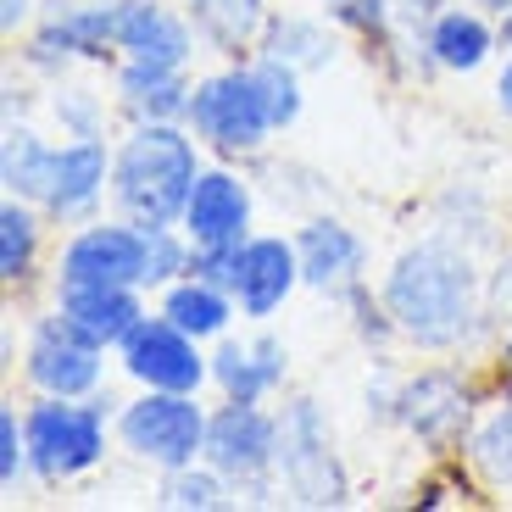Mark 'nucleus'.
<instances>
[{
    "mask_svg": "<svg viewBox=\"0 0 512 512\" xmlns=\"http://www.w3.org/2000/svg\"><path fill=\"white\" fill-rule=\"evenodd\" d=\"M496 362H507V368H512V323L496 334Z\"/></svg>",
    "mask_w": 512,
    "mask_h": 512,
    "instance_id": "e433bc0d",
    "label": "nucleus"
},
{
    "mask_svg": "<svg viewBox=\"0 0 512 512\" xmlns=\"http://www.w3.org/2000/svg\"><path fill=\"white\" fill-rule=\"evenodd\" d=\"M496 28H501V51H512V6L496 17Z\"/></svg>",
    "mask_w": 512,
    "mask_h": 512,
    "instance_id": "4c0bfd02",
    "label": "nucleus"
},
{
    "mask_svg": "<svg viewBox=\"0 0 512 512\" xmlns=\"http://www.w3.org/2000/svg\"><path fill=\"white\" fill-rule=\"evenodd\" d=\"M201 51L206 45L179 0H117V56L195 67Z\"/></svg>",
    "mask_w": 512,
    "mask_h": 512,
    "instance_id": "aec40b11",
    "label": "nucleus"
},
{
    "mask_svg": "<svg viewBox=\"0 0 512 512\" xmlns=\"http://www.w3.org/2000/svg\"><path fill=\"white\" fill-rule=\"evenodd\" d=\"M340 307H346V323H351V334H357L368 351H390L401 340V329H396V318H390V307H384V295L373 290V279H357V284H346V290L334 295Z\"/></svg>",
    "mask_w": 512,
    "mask_h": 512,
    "instance_id": "7c9ffc66",
    "label": "nucleus"
},
{
    "mask_svg": "<svg viewBox=\"0 0 512 512\" xmlns=\"http://www.w3.org/2000/svg\"><path fill=\"white\" fill-rule=\"evenodd\" d=\"M106 73H112V106L123 123H184L190 90H195V67L117 56Z\"/></svg>",
    "mask_w": 512,
    "mask_h": 512,
    "instance_id": "a211bd4d",
    "label": "nucleus"
},
{
    "mask_svg": "<svg viewBox=\"0 0 512 512\" xmlns=\"http://www.w3.org/2000/svg\"><path fill=\"white\" fill-rule=\"evenodd\" d=\"M496 112L512 123V51H507V62L496 67Z\"/></svg>",
    "mask_w": 512,
    "mask_h": 512,
    "instance_id": "c9c22d12",
    "label": "nucleus"
},
{
    "mask_svg": "<svg viewBox=\"0 0 512 512\" xmlns=\"http://www.w3.org/2000/svg\"><path fill=\"white\" fill-rule=\"evenodd\" d=\"M106 357L112 351L90 346L84 334H73L62 323V312L45 307L28 318L23 334V384L34 396H101L106 390Z\"/></svg>",
    "mask_w": 512,
    "mask_h": 512,
    "instance_id": "9b49d317",
    "label": "nucleus"
},
{
    "mask_svg": "<svg viewBox=\"0 0 512 512\" xmlns=\"http://www.w3.org/2000/svg\"><path fill=\"white\" fill-rule=\"evenodd\" d=\"M28 479H34V468H28V423H23V407L6 401L0 407V490L17 496Z\"/></svg>",
    "mask_w": 512,
    "mask_h": 512,
    "instance_id": "473e14b6",
    "label": "nucleus"
},
{
    "mask_svg": "<svg viewBox=\"0 0 512 512\" xmlns=\"http://www.w3.org/2000/svg\"><path fill=\"white\" fill-rule=\"evenodd\" d=\"M251 56H273V62H290L295 73H329L340 62V23L329 12H279L273 6L262 39H256Z\"/></svg>",
    "mask_w": 512,
    "mask_h": 512,
    "instance_id": "412c9836",
    "label": "nucleus"
},
{
    "mask_svg": "<svg viewBox=\"0 0 512 512\" xmlns=\"http://www.w3.org/2000/svg\"><path fill=\"white\" fill-rule=\"evenodd\" d=\"M201 167L206 145L190 123H128L112 140V212L140 229L179 223Z\"/></svg>",
    "mask_w": 512,
    "mask_h": 512,
    "instance_id": "f03ea898",
    "label": "nucleus"
},
{
    "mask_svg": "<svg viewBox=\"0 0 512 512\" xmlns=\"http://www.w3.org/2000/svg\"><path fill=\"white\" fill-rule=\"evenodd\" d=\"M117 62V0H45L23 34V67L39 78H62L73 67Z\"/></svg>",
    "mask_w": 512,
    "mask_h": 512,
    "instance_id": "1a4fd4ad",
    "label": "nucleus"
},
{
    "mask_svg": "<svg viewBox=\"0 0 512 512\" xmlns=\"http://www.w3.org/2000/svg\"><path fill=\"white\" fill-rule=\"evenodd\" d=\"M468 6H479V12H490V17H501L512 6V0H468Z\"/></svg>",
    "mask_w": 512,
    "mask_h": 512,
    "instance_id": "58836bf2",
    "label": "nucleus"
},
{
    "mask_svg": "<svg viewBox=\"0 0 512 512\" xmlns=\"http://www.w3.org/2000/svg\"><path fill=\"white\" fill-rule=\"evenodd\" d=\"M51 162H56V140H45L28 117L0 128V190L6 195L39 201L45 179H51Z\"/></svg>",
    "mask_w": 512,
    "mask_h": 512,
    "instance_id": "a878e982",
    "label": "nucleus"
},
{
    "mask_svg": "<svg viewBox=\"0 0 512 512\" xmlns=\"http://www.w3.org/2000/svg\"><path fill=\"white\" fill-rule=\"evenodd\" d=\"M462 462H468V474L485 490H512V407L490 401V407L479 412L474 435L462 446Z\"/></svg>",
    "mask_w": 512,
    "mask_h": 512,
    "instance_id": "bb28decb",
    "label": "nucleus"
},
{
    "mask_svg": "<svg viewBox=\"0 0 512 512\" xmlns=\"http://www.w3.org/2000/svg\"><path fill=\"white\" fill-rule=\"evenodd\" d=\"M485 312L496 323V334L512 323V245L496 256V268L485 273Z\"/></svg>",
    "mask_w": 512,
    "mask_h": 512,
    "instance_id": "72a5a7b5",
    "label": "nucleus"
},
{
    "mask_svg": "<svg viewBox=\"0 0 512 512\" xmlns=\"http://www.w3.org/2000/svg\"><path fill=\"white\" fill-rule=\"evenodd\" d=\"M379 295L401 329V346L423 357H474L485 340H496L485 312V268L474 245L446 229L401 245L379 279Z\"/></svg>",
    "mask_w": 512,
    "mask_h": 512,
    "instance_id": "f257e3e1",
    "label": "nucleus"
},
{
    "mask_svg": "<svg viewBox=\"0 0 512 512\" xmlns=\"http://www.w3.org/2000/svg\"><path fill=\"white\" fill-rule=\"evenodd\" d=\"M279 485L290 507H351L346 457L318 396H284L279 407Z\"/></svg>",
    "mask_w": 512,
    "mask_h": 512,
    "instance_id": "6e6552de",
    "label": "nucleus"
},
{
    "mask_svg": "<svg viewBox=\"0 0 512 512\" xmlns=\"http://www.w3.org/2000/svg\"><path fill=\"white\" fill-rule=\"evenodd\" d=\"M195 268V240L179 223H162V229H145V295L167 290L173 279Z\"/></svg>",
    "mask_w": 512,
    "mask_h": 512,
    "instance_id": "2f4dec72",
    "label": "nucleus"
},
{
    "mask_svg": "<svg viewBox=\"0 0 512 512\" xmlns=\"http://www.w3.org/2000/svg\"><path fill=\"white\" fill-rule=\"evenodd\" d=\"M485 407H490V390L468 362H423L412 373H396L390 423L407 440H418L429 457H462Z\"/></svg>",
    "mask_w": 512,
    "mask_h": 512,
    "instance_id": "20e7f679",
    "label": "nucleus"
},
{
    "mask_svg": "<svg viewBox=\"0 0 512 512\" xmlns=\"http://www.w3.org/2000/svg\"><path fill=\"white\" fill-rule=\"evenodd\" d=\"M290 384V346L256 323L251 334H223L212 346V390L223 401H273Z\"/></svg>",
    "mask_w": 512,
    "mask_h": 512,
    "instance_id": "dca6fc26",
    "label": "nucleus"
},
{
    "mask_svg": "<svg viewBox=\"0 0 512 512\" xmlns=\"http://www.w3.org/2000/svg\"><path fill=\"white\" fill-rule=\"evenodd\" d=\"M245 62H251V78H256V90H262V106H268L273 128L290 134L301 123V112H307V73H295L290 62H273V56H245Z\"/></svg>",
    "mask_w": 512,
    "mask_h": 512,
    "instance_id": "c756f323",
    "label": "nucleus"
},
{
    "mask_svg": "<svg viewBox=\"0 0 512 512\" xmlns=\"http://www.w3.org/2000/svg\"><path fill=\"white\" fill-rule=\"evenodd\" d=\"M179 229L195 245H245L256 234V184L240 162H212L201 167L190 201H184Z\"/></svg>",
    "mask_w": 512,
    "mask_h": 512,
    "instance_id": "4468645a",
    "label": "nucleus"
},
{
    "mask_svg": "<svg viewBox=\"0 0 512 512\" xmlns=\"http://www.w3.org/2000/svg\"><path fill=\"white\" fill-rule=\"evenodd\" d=\"M206 407L195 390H140L117 407V451L151 474H173L206 457Z\"/></svg>",
    "mask_w": 512,
    "mask_h": 512,
    "instance_id": "0eeeda50",
    "label": "nucleus"
},
{
    "mask_svg": "<svg viewBox=\"0 0 512 512\" xmlns=\"http://www.w3.org/2000/svg\"><path fill=\"white\" fill-rule=\"evenodd\" d=\"M184 123L206 145V156H218V162H256L279 140V128L262 106V90L251 78V62H223L195 78Z\"/></svg>",
    "mask_w": 512,
    "mask_h": 512,
    "instance_id": "423d86ee",
    "label": "nucleus"
},
{
    "mask_svg": "<svg viewBox=\"0 0 512 512\" xmlns=\"http://www.w3.org/2000/svg\"><path fill=\"white\" fill-rule=\"evenodd\" d=\"M423 45H429V56H435L440 73L468 78V73H479V67L501 51V28H496V17H490V12H479V6H468V0H451L446 12L429 23Z\"/></svg>",
    "mask_w": 512,
    "mask_h": 512,
    "instance_id": "4be33fe9",
    "label": "nucleus"
},
{
    "mask_svg": "<svg viewBox=\"0 0 512 512\" xmlns=\"http://www.w3.org/2000/svg\"><path fill=\"white\" fill-rule=\"evenodd\" d=\"M290 234H295V251H301V279H307V290H318L334 301L346 284L368 279V240H362L346 218H334V212L318 206V212H307Z\"/></svg>",
    "mask_w": 512,
    "mask_h": 512,
    "instance_id": "f3484780",
    "label": "nucleus"
},
{
    "mask_svg": "<svg viewBox=\"0 0 512 512\" xmlns=\"http://www.w3.org/2000/svg\"><path fill=\"white\" fill-rule=\"evenodd\" d=\"M312 6H323V12H334V6H346V0H312Z\"/></svg>",
    "mask_w": 512,
    "mask_h": 512,
    "instance_id": "ea45409f",
    "label": "nucleus"
},
{
    "mask_svg": "<svg viewBox=\"0 0 512 512\" xmlns=\"http://www.w3.org/2000/svg\"><path fill=\"white\" fill-rule=\"evenodd\" d=\"M51 284H140L145 290V229L117 212L67 229L51 262Z\"/></svg>",
    "mask_w": 512,
    "mask_h": 512,
    "instance_id": "f8f14e48",
    "label": "nucleus"
},
{
    "mask_svg": "<svg viewBox=\"0 0 512 512\" xmlns=\"http://www.w3.org/2000/svg\"><path fill=\"white\" fill-rule=\"evenodd\" d=\"M206 462L234 485V507H279V407L218 396L206 423Z\"/></svg>",
    "mask_w": 512,
    "mask_h": 512,
    "instance_id": "39448f33",
    "label": "nucleus"
},
{
    "mask_svg": "<svg viewBox=\"0 0 512 512\" xmlns=\"http://www.w3.org/2000/svg\"><path fill=\"white\" fill-rule=\"evenodd\" d=\"M190 12L195 34H201L206 51H218L223 62H245L262 39V23H268V0H179Z\"/></svg>",
    "mask_w": 512,
    "mask_h": 512,
    "instance_id": "393cba45",
    "label": "nucleus"
},
{
    "mask_svg": "<svg viewBox=\"0 0 512 512\" xmlns=\"http://www.w3.org/2000/svg\"><path fill=\"white\" fill-rule=\"evenodd\" d=\"M156 501L167 512H218V507H234V485L212 468V462H190V468H173V474H156Z\"/></svg>",
    "mask_w": 512,
    "mask_h": 512,
    "instance_id": "c85d7f7f",
    "label": "nucleus"
},
{
    "mask_svg": "<svg viewBox=\"0 0 512 512\" xmlns=\"http://www.w3.org/2000/svg\"><path fill=\"white\" fill-rule=\"evenodd\" d=\"M56 223L45 218L39 201H23V195H6L0 201V284L6 290H28L45 268V234Z\"/></svg>",
    "mask_w": 512,
    "mask_h": 512,
    "instance_id": "b1692460",
    "label": "nucleus"
},
{
    "mask_svg": "<svg viewBox=\"0 0 512 512\" xmlns=\"http://www.w3.org/2000/svg\"><path fill=\"white\" fill-rule=\"evenodd\" d=\"M51 307L73 334H84L90 346L117 351L123 334L151 312V295L140 284H51Z\"/></svg>",
    "mask_w": 512,
    "mask_h": 512,
    "instance_id": "6ab92c4d",
    "label": "nucleus"
},
{
    "mask_svg": "<svg viewBox=\"0 0 512 512\" xmlns=\"http://www.w3.org/2000/svg\"><path fill=\"white\" fill-rule=\"evenodd\" d=\"M45 106H51V123L62 128V140H106V117L117 112V106H106V95L95 84H78L67 73L51 78Z\"/></svg>",
    "mask_w": 512,
    "mask_h": 512,
    "instance_id": "cd10ccee",
    "label": "nucleus"
},
{
    "mask_svg": "<svg viewBox=\"0 0 512 512\" xmlns=\"http://www.w3.org/2000/svg\"><path fill=\"white\" fill-rule=\"evenodd\" d=\"M117 407L112 390L101 396H34L23 407L28 423V468H34V485L62 490L90 479L106 462V451L117 446Z\"/></svg>",
    "mask_w": 512,
    "mask_h": 512,
    "instance_id": "7ed1b4c3",
    "label": "nucleus"
},
{
    "mask_svg": "<svg viewBox=\"0 0 512 512\" xmlns=\"http://www.w3.org/2000/svg\"><path fill=\"white\" fill-rule=\"evenodd\" d=\"M307 290L301 279V251H295V234L279 229H256L240 245V273H234V301H240L245 323H268L290 307V295Z\"/></svg>",
    "mask_w": 512,
    "mask_h": 512,
    "instance_id": "2eb2a0df",
    "label": "nucleus"
},
{
    "mask_svg": "<svg viewBox=\"0 0 512 512\" xmlns=\"http://www.w3.org/2000/svg\"><path fill=\"white\" fill-rule=\"evenodd\" d=\"M39 206L56 229H78L112 212V140H56V162Z\"/></svg>",
    "mask_w": 512,
    "mask_h": 512,
    "instance_id": "ddd939ff",
    "label": "nucleus"
},
{
    "mask_svg": "<svg viewBox=\"0 0 512 512\" xmlns=\"http://www.w3.org/2000/svg\"><path fill=\"white\" fill-rule=\"evenodd\" d=\"M156 312L173 318L184 334H195L201 346H218L223 334H234V323H240L234 290L229 284L201 279V273H184V279H173L167 290H156Z\"/></svg>",
    "mask_w": 512,
    "mask_h": 512,
    "instance_id": "5701e85b",
    "label": "nucleus"
},
{
    "mask_svg": "<svg viewBox=\"0 0 512 512\" xmlns=\"http://www.w3.org/2000/svg\"><path fill=\"white\" fill-rule=\"evenodd\" d=\"M39 6H45V0H0V28H6V39L28 34L34 17H39Z\"/></svg>",
    "mask_w": 512,
    "mask_h": 512,
    "instance_id": "f704fd0d",
    "label": "nucleus"
},
{
    "mask_svg": "<svg viewBox=\"0 0 512 512\" xmlns=\"http://www.w3.org/2000/svg\"><path fill=\"white\" fill-rule=\"evenodd\" d=\"M112 362L134 390H195V396L212 390V346H201L195 334H184L156 307L123 334Z\"/></svg>",
    "mask_w": 512,
    "mask_h": 512,
    "instance_id": "9d476101",
    "label": "nucleus"
}]
</instances>
